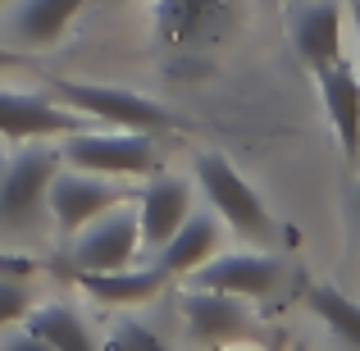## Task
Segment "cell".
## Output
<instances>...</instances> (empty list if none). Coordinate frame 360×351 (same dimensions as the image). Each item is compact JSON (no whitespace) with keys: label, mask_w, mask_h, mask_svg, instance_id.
<instances>
[{"label":"cell","mask_w":360,"mask_h":351,"mask_svg":"<svg viewBox=\"0 0 360 351\" xmlns=\"http://www.w3.org/2000/svg\"><path fill=\"white\" fill-rule=\"evenodd\" d=\"M73 279H78V288L87 292L96 306L137 310V306H146L150 297H160L169 274L150 260V264H123V269H87V274H73Z\"/></svg>","instance_id":"obj_12"},{"label":"cell","mask_w":360,"mask_h":351,"mask_svg":"<svg viewBox=\"0 0 360 351\" xmlns=\"http://www.w3.org/2000/svg\"><path fill=\"white\" fill-rule=\"evenodd\" d=\"M137 187H128V178H110V174H91V169H73L60 165L51 178V192H46V215H51V229L60 237L82 233L91 219H101L105 210L132 201Z\"/></svg>","instance_id":"obj_4"},{"label":"cell","mask_w":360,"mask_h":351,"mask_svg":"<svg viewBox=\"0 0 360 351\" xmlns=\"http://www.w3.org/2000/svg\"><path fill=\"white\" fill-rule=\"evenodd\" d=\"M352 210H356V233H360V178H356V201H352Z\"/></svg>","instance_id":"obj_24"},{"label":"cell","mask_w":360,"mask_h":351,"mask_svg":"<svg viewBox=\"0 0 360 351\" xmlns=\"http://www.w3.org/2000/svg\"><path fill=\"white\" fill-rule=\"evenodd\" d=\"M187 283L192 288L229 292V297H242V301H260L283 283V260L274 251H264V246H251V251H214L205 264H196L187 274Z\"/></svg>","instance_id":"obj_8"},{"label":"cell","mask_w":360,"mask_h":351,"mask_svg":"<svg viewBox=\"0 0 360 351\" xmlns=\"http://www.w3.org/2000/svg\"><path fill=\"white\" fill-rule=\"evenodd\" d=\"M347 9H352V27H356V55H360V0H347ZM360 73V69H356Z\"/></svg>","instance_id":"obj_23"},{"label":"cell","mask_w":360,"mask_h":351,"mask_svg":"<svg viewBox=\"0 0 360 351\" xmlns=\"http://www.w3.org/2000/svg\"><path fill=\"white\" fill-rule=\"evenodd\" d=\"M292 46L310 73L342 60V5L338 0H306L292 14Z\"/></svg>","instance_id":"obj_13"},{"label":"cell","mask_w":360,"mask_h":351,"mask_svg":"<svg viewBox=\"0 0 360 351\" xmlns=\"http://www.w3.org/2000/svg\"><path fill=\"white\" fill-rule=\"evenodd\" d=\"M51 91L64 101L69 110H78L82 119L105 123V128H123V132H174L178 119L169 115L160 101L137 96L128 87H115V82H73V78H55Z\"/></svg>","instance_id":"obj_2"},{"label":"cell","mask_w":360,"mask_h":351,"mask_svg":"<svg viewBox=\"0 0 360 351\" xmlns=\"http://www.w3.org/2000/svg\"><path fill=\"white\" fill-rule=\"evenodd\" d=\"M132 210H137L141 229V251H160L178 233V224L192 215V187L174 174H150L132 192Z\"/></svg>","instance_id":"obj_11"},{"label":"cell","mask_w":360,"mask_h":351,"mask_svg":"<svg viewBox=\"0 0 360 351\" xmlns=\"http://www.w3.org/2000/svg\"><path fill=\"white\" fill-rule=\"evenodd\" d=\"M27 310H32V292H27L23 283H14V279H0V328L23 324Z\"/></svg>","instance_id":"obj_20"},{"label":"cell","mask_w":360,"mask_h":351,"mask_svg":"<svg viewBox=\"0 0 360 351\" xmlns=\"http://www.w3.org/2000/svg\"><path fill=\"white\" fill-rule=\"evenodd\" d=\"M292 351H306V347H292Z\"/></svg>","instance_id":"obj_27"},{"label":"cell","mask_w":360,"mask_h":351,"mask_svg":"<svg viewBox=\"0 0 360 351\" xmlns=\"http://www.w3.org/2000/svg\"><path fill=\"white\" fill-rule=\"evenodd\" d=\"M150 23H155V42L165 51H210L214 42L233 32L238 0H150Z\"/></svg>","instance_id":"obj_6"},{"label":"cell","mask_w":360,"mask_h":351,"mask_svg":"<svg viewBox=\"0 0 360 351\" xmlns=\"http://www.w3.org/2000/svg\"><path fill=\"white\" fill-rule=\"evenodd\" d=\"M183 324L201 347H233L260 333V324H255L251 306L242 297H229V292L214 288H192V283L183 292Z\"/></svg>","instance_id":"obj_9"},{"label":"cell","mask_w":360,"mask_h":351,"mask_svg":"<svg viewBox=\"0 0 360 351\" xmlns=\"http://www.w3.org/2000/svg\"><path fill=\"white\" fill-rule=\"evenodd\" d=\"M196 183H201L210 210L219 215V219L229 224L238 237H246V242H255V246H269L274 242L278 224H274V215L264 210L260 192H255L238 169H233L229 155H219V151L196 155Z\"/></svg>","instance_id":"obj_3"},{"label":"cell","mask_w":360,"mask_h":351,"mask_svg":"<svg viewBox=\"0 0 360 351\" xmlns=\"http://www.w3.org/2000/svg\"><path fill=\"white\" fill-rule=\"evenodd\" d=\"M141 255V229H137V210L132 201L105 210L101 219H91L82 233H73L69 246V269L87 274V269H123Z\"/></svg>","instance_id":"obj_7"},{"label":"cell","mask_w":360,"mask_h":351,"mask_svg":"<svg viewBox=\"0 0 360 351\" xmlns=\"http://www.w3.org/2000/svg\"><path fill=\"white\" fill-rule=\"evenodd\" d=\"M23 324L32 328V333H41L55 351H101V343L87 328V319L73 306H64V301H41V306H32Z\"/></svg>","instance_id":"obj_17"},{"label":"cell","mask_w":360,"mask_h":351,"mask_svg":"<svg viewBox=\"0 0 360 351\" xmlns=\"http://www.w3.org/2000/svg\"><path fill=\"white\" fill-rule=\"evenodd\" d=\"M105 351H169V347L150 324H141V319H132V315H119L115 328H110Z\"/></svg>","instance_id":"obj_19"},{"label":"cell","mask_w":360,"mask_h":351,"mask_svg":"<svg viewBox=\"0 0 360 351\" xmlns=\"http://www.w3.org/2000/svg\"><path fill=\"white\" fill-rule=\"evenodd\" d=\"M319 96H324V115L333 123V137L342 146V160L356 165L360 160V73L347 60L328 64V69L315 73Z\"/></svg>","instance_id":"obj_14"},{"label":"cell","mask_w":360,"mask_h":351,"mask_svg":"<svg viewBox=\"0 0 360 351\" xmlns=\"http://www.w3.org/2000/svg\"><path fill=\"white\" fill-rule=\"evenodd\" d=\"M105 5H123V0H105Z\"/></svg>","instance_id":"obj_26"},{"label":"cell","mask_w":360,"mask_h":351,"mask_svg":"<svg viewBox=\"0 0 360 351\" xmlns=\"http://www.w3.org/2000/svg\"><path fill=\"white\" fill-rule=\"evenodd\" d=\"M0 351H55L51 343H46V338L41 333H32V328H14V333H9V338H0Z\"/></svg>","instance_id":"obj_21"},{"label":"cell","mask_w":360,"mask_h":351,"mask_svg":"<svg viewBox=\"0 0 360 351\" xmlns=\"http://www.w3.org/2000/svg\"><path fill=\"white\" fill-rule=\"evenodd\" d=\"M55 169H60V146H46V141H23V151L5 160V169H0V229L5 233H41V219H51L46 192H51Z\"/></svg>","instance_id":"obj_1"},{"label":"cell","mask_w":360,"mask_h":351,"mask_svg":"<svg viewBox=\"0 0 360 351\" xmlns=\"http://www.w3.org/2000/svg\"><path fill=\"white\" fill-rule=\"evenodd\" d=\"M5 69H27V51H18V46H0V73Z\"/></svg>","instance_id":"obj_22"},{"label":"cell","mask_w":360,"mask_h":351,"mask_svg":"<svg viewBox=\"0 0 360 351\" xmlns=\"http://www.w3.org/2000/svg\"><path fill=\"white\" fill-rule=\"evenodd\" d=\"M306 306L324 319L333 338H342L347 347L360 351V301H352L342 288H333V283H310L306 288Z\"/></svg>","instance_id":"obj_18"},{"label":"cell","mask_w":360,"mask_h":351,"mask_svg":"<svg viewBox=\"0 0 360 351\" xmlns=\"http://www.w3.org/2000/svg\"><path fill=\"white\" fill-rule=\"evenodd\" d=\"M60 165L91 169L110 178H150L160 169V151L146 132H123V128H101V132H69L60 141Z\"/></svg>","instance_id":"obj_5"},{"label":"cell","mask_w":360,"mask_h":351,"mask_svg":"<svg viewBox=\"0 0 360 351\" xmlns=\"http://www.w3.org/2000/svg\"><path fill=\"white\" fill-rule=\"evenodd\" d=\"M87 0H14L9 9V42L18 51H51L69 23L78 18V9Z\"/></svg>","instance_id":"obj_15"},{"label":"cell","mask_w":360,"mask_h":351,"mask_svg":"<svg viewBox=\"0 0 360 351\" xmlns=\"http://www.w3.org/2000/svg\"><path fill=\"white\" fill-rule=\"evenodd\" d=\"M5 5H14V0H0V9H5Z\"/></svg>","instance_id":"obj_25"},{"label":"cell","mask_w":360,"mask_h":351,"mask_svg":"<svg viewBox=\"0 0 360 351\" xmlns=\"http://www.w3.org/2000/svg\"><path fill=\"white\" fill-rule=\"evenodd\" d=\"M214 251H219V215H196L192 210L178 224V233L155 251V264L169 279H178V274L187 279V274H192L196 264H205Z\"/></svg>","instance_id":"obj_16"},{"label":"cell","mask_w":360,"mask_h":351,"mask_svg":"<svg viewBox=\"0 0 360 351\" xmlns=\"http://www.w3.org/2000/svg\"><path fill=\"white\" fill-rule=\"evenodd\" d=\"M82 128V115L69 110L60 96L41 91H9L0 87V137L5 141H51Z\"/></svg>","instance_id":"obj_10"}]
</instances>
